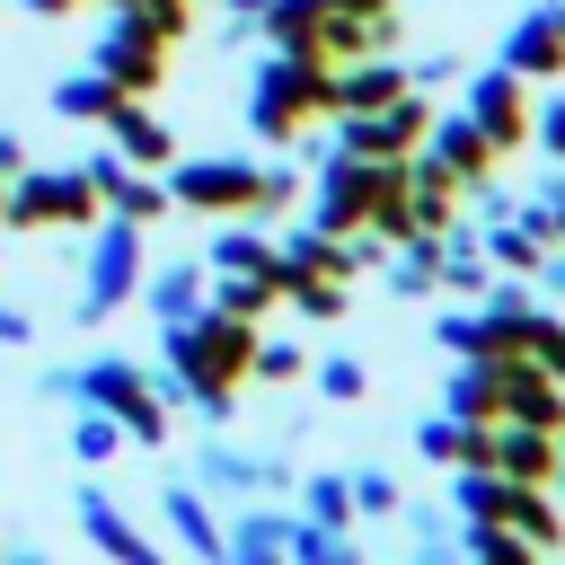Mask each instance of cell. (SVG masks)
<instances>
[{"label": "cell", "instance_id": "1", "mask_svg": "<svg viewBox=\"0 0 565 565\" xmlns=\"http://www.w3.org/2000/svg\"><path fill=\"white\" fill-rule=\"evenodd\" d=\"M256 318H238V309H194V318H168L159 327V380L203 415V424H230L238 415V388L256 380Z\"/></svg>", "mask_w": 565, "mask_h": 565}, {"label": "cell", "instance_id": "2", "mask_svg": "<svg viewBox=\"0 0 565 565\" xmlns=\"http://www.w3.org/2000/svg\"><path fill=\"white\" fill-rule=\"evenodd\" d=\"M300 194H309V168L291 159H247V150L168 159V203L194 221H282Z\"/></svg>", "mask_w": 565, "mask_h": 565}, {"label": "cell", "instance_id": "3", "mask_svg": "<svg viewBox=\"0 0 565 565\" xmlns=\"http://www.w3.org/2000/svg\"><path fill=\"white\" fill-rule=\"evenodd\" d=\"M256 35L335 71V62H362V53H397L406 18L397 9H353V0H265Z\"/></svg>", "mask_w": 565, "mask_h": 565}, {"label": "cell", "instance_id": "4", "mask_svg": "<svg viewBox=\"0 0 565 565\" xmlns=\"http://www.w3.org/2000/svg\"><path fill=\"white\" fill-rule=\"evenodd\" d=\"M327 115H335V71L309 62V53L265 44V62L247 71V132H256L265 150H300Z\"/></svg>", "mask_w": 565, "mask_h": 565}, {"label": "cell", "instance_id": "5", "mask_svg": "<svg viewBox=\"0 0 565 565\" xmlns=\"http://www.w3.org/2000/svg\"><path fill=\"white\" fill-rule=\"evenodd\" d=\"M44 397H62V406H106V415L124 424V441H141V450H168V433H177L168 380L141 371V362H124V353H97V362H79V371H44Z\"/></svg>", "mask_w": 565, "mask_h": 565}, {"label": "cell", "instance_id": "6", "mask_svg": "<svg viewBox=\"0 0 565 565\" xmlns=\"http://www.w3.org/2000/svg\"><path fill=\"white\" fill-rule=\"evenodd\" d=\"M141 274H150V230L124 221V212H97V230H88V282H79V327H106L115 309H132Z\"/></svg>", "mask_w": 565, "mask_h": 565}, {"label": "cell", "instance_id": "7", "mask_svg": "<svg viewBox=\"0 0 565 565\" xmlns=\"http://www.w3.org/2000/svg\"><path fill=\"white\" fill-rule=\"evenodd\" d=\"M97 212H106V194H97V177L88 168H18L9 177V203H0V230L18 238V230H97Z\"/></svg>", "mask_w": 565, "mask_h": 565}, {"label": "cell", "instance_id": "8", "mask_svg": "<svg viewBox=\"0 0 565 565\" xmlns=\"http://www.w3.org/2000/svg\"><path fill=\"white\" fill-rule=\"evenodd\" d=\"M88 62H97L124 97H159V88H168V71H177V44H168L141 9H124V0H115V9H106V26H97V44H88Z\"/></svg>", "mask_w": 565, "mask_h": 565}, {"label": "cell", "instance_id": "9", "mask_svg": "<svg viewBox=\"0 0 565 565\" xmlns=\"http://www.w3.org/2000/svg\"><path fill=\"white\" fill-rule=\"evenodd\" d=\"M433 115H441V97L433 88H406V97H388L371 115H327V141L353 150V159H415L424 132H433Z\"/></svg>", "mask_w": 565, "mask_h": 565}, {"label": "cell", "instance_id": "10", "mask_svg": "<svg viewBox=\"0 0 565 565\" xmlns=\"http://www.w3.org/2000/svg\"><path fill=\"white\" fill-rule=\"evenodd\" d=\"M459 106L477 115V132L503 150V159H521L530 150V106H539V88L521 79V71H503V62H486L468 88H459Z\"/></svg>", "mask_w": 565, "mask_h": 565}, {"label": "cell", "instance_id": "11", "mask_svg": "<svg viewBox=\"0 0 565 565\" xmlns=\"http://www.w3.org/2000/svg\"><path fill=\"white\" fill-rule=\"evenodd\" d=\"M79 168L97 177V194H106V212H124V221H141V230H159V221L177 212V203H168V177H159V168H132V159H124L115 141H106V150H88Z\"/></svg>", "mask_w": 565, "mask_h": 565}, {"label": "cell", "instance_id": "12", "mask_svg": "<svg viewBox=\"0 0 565 565\" xmlns=\"http://www.w3.org/2000/svg\"><path fill=\"white\" fill-rule=\"evenodd\" d=\"M424 150H433L441 168H459V185H468V194L503 177V150L477 132V115H468V106H441V115H433V132H424Z\"/></svg>", "mask_w": 565, "mask_h": 565}, {"label": "cell", "instance_id": "13", "mask_svg": "<svg viewBox=\"0 0 565 565\" xmlns=\"http://www.w3.org/2000/svg\"><path fill=\"white\" fill-rule=\"evenodd\" d=\"M97 132H106L132 168H159V177H168V159H177V124H168L150 97H115V115H106Z\"/></svg>", "mask_w": 565, "mask_h": 565}, {"label": "cell", "instance_id": "14", "mask_svg": "<svg viewBox=\"0 0 565 565\" xmlns=\"http://www.w3.org/2000/svg\"><path fill=\"white\" fill-rule=\"evenodd\" d=\"M494 62H503V71H521L530 88H556V79H565V18H556V9H530V18L503 35V53H494Z\"/></svg>", "mask_w": 565, "mask_h": 565}, {"label": "cell", "instance_id": "15", "mask_svg": "<svg viewBox=\"0 0 565 565\" xmlns=\"http://www.w3.org/2000/svg\"><path fill=\"white\" fill-rule=\"evenodd\" d=\"M79 539H88L97 556H115V565H159L150 530H141V521H124L106 486H79Z\"/></svg>", "mask_w": 565, "mask_h": 565}, {"label": "cell", "instance_id": "16", "mask_svg": "<svg viewBox=\"0 0 565 565\" xmlns=\"http://www.w3.org/2000/svg\"><path fill=\"white\" fill-rule=\"evenodd\" d=\"M406 88H415V71H406L397 53L335 62V115H371V106H388V97H406Z\"/></svg>", "mask_w": 565, "mask_h": 565}, {"label": "cell", "instance_id": "17", "mask_svg": "<svg viewBox=\"0 0 565 565\" xmlns=\"http://www.w3.org/2000/svg\"><path fill=\"white\" fill-rule=\"evenodd\" d=\"M556 433L547 424H494L486 433V468H503V477H521V486H547L556 477Z\"/></svg>", "mask_w": 565, "mask_h": 565}, {"label": "cell", "instance_id": "18", "mask_svg": "<svg viewBox=\"0 0 565 565\" xmlns=\"http://www.w3.org/2000/svg\"><path fill=\"white\" fill-rule=\"evenodd\" d=\"M194 477H203L212 494H247V503H256V494H274L291 468H282V459H256V450H230V441H203V450H194Z\"/></svg>", "mask_w": 565, "mask_h": 565}, {"label": "cell", "instance_id": "19", "mask_svg": "<svg viewBox=\"0 0 565 565\" xmlns=\"http://www.w3.org/2000/svg\"><path fill=\"white\" fill-rule=\"evenodd\" d=\"M159 521H168V539H177L185 556H230V539H221V512L203 503V477H185V486H159Z\"/></svg>", "mask_w": 565, "mask_h": 565}, {"label": "cell", "instance_id": "20", "mask_svg": "<svg viewBox=\"0 0 565 565\" xmlns=\"http://www.w3.org/2000/svg\"><path fill=\"white\" fill-rule=\"evenodd\" d=\"M406 203H415V230H450L468 212V185H459V168H441L433 150H415L406 159Z\"/></svg>", "mask_w": 565, "mask_h": 565}, {"label": "cell", "instance_id": "21", "mask_svg": "<svg viewBox=\"0 0 565 565\" xmlns=\"http://www.w3.org/2000/svg\"><path fill=\"white\" fill-rule=\"evenodd\" d=\"M212 274H282V238L265 221H212V247H203Z\"/></svg>", "mask_w": 565, "mask_h": 565}, {"label": "cell", "instance_id": "22", "mask_svg": "<svg viewBox=\"0 0 565 565\" xmlns=\"http://www.w3.org/2000/svg\"><path fill=\"white\" fill-rule=\"evenodd\" d=\"M203 300H212V265H203V256H177V265H150V274H141V309H150L159 327H168V318H194Z\"/></svg>", "mask_w": 565, "mask_h": 565}, {"label": "cell", "instance_id": "23", "mask_svg": "<svg viewBox=\"0 0 565 565\" xmlns=\"http://www.w3.org/2000/svg\"><path fill=\"white\" fill-rule=\"evenodd\" d=\"M115 97H124V88H115V79H106L97 62H79V71H62V79L44 88V106H53L62 124H106V115H115Z\"/></svg>", "mask_w": 565, "mask_h": 565}, {"label": "cell", "instance_id": "24", "mask_svg": "<svg viewBox=\"0 0 565 565\" xmlns=\"http://www.w3.org/2000/svg\"><path fill=\"white\" fill-rule=\"evenodd\" d=\"M441 406H450L459 424H503V362H450Z\"/></svg>", "mask_w": 565, "mask_h": 565}, {"label": "cell", "instance_id": "25", "mask_svg": "<svg viewBox=\"0 0 565 565\" xmlns=\"http://www.w3.org/2000/svg\"><path fill=\"white\" fill-rule=\"evenodd\" d=\"M300 521H318V530H344L353 539V468H309L300 477Z\"/></svg>", "mask_w": 565, "mask_h": 565}, {"label": "cell", "instance_id": "26", "mask_svg": "<svg viewBox=\"0 0 565 565\" xmlns=\"http://www.w3.org/2000/svg\"><path fill=\"white\" fill-rule=\"evenodd\" d=\"M291 521L300 512H238V521H221V539H230V556H247V565H274V556H291Z\"/></svg>", "mask_w": 565, "mask_h": 565}, {"label": "cell", "instance_id": "27", "mask_svg": "<svg viewBox=\"0 0 565 565\" xmlns=\"http://www.w3.org/2000/svg\"><path fill=\"white\" fill-rule=\"evenodd\" d=\"M503 521L539 547V556H565V503L547 494V486H512V503H503Z\"/></svg>", "mask_w": 565, "mask_h": 565}, {"label": "cell", "instance_id": "28", "mask_svg": "<svg viewBox=\"0 0 565 565\" xmlns=\"http://www.w3.org/2000/svg\"><path fill=\"white\" fill-rule=\"evenodd\" d=\"M212 309H238V318H274L282 309V274H212Z\"/></svg>", "mask_w": 565, "mask_h": 565}, {"label": "cell", "instance_id": "29", "mask_svg": "<svg viewBox=\"0 0 565 565\" xmlns=\"http://www.w3.org/2000/svg\"><path fill=\"white\" fill-rule=\"evenodd\" d=\"M459 556H477V565H530L539 547L512 521H459Z\"/></svg>", "mask_w": 565, "mask_h": 565}, {"label": "cell", "instance_id": "30", "mask_svg": "<svg viewBox=\"0 0 565 565\" xmlns=\"http://www.w3.org/2000/svg\"><path fill=\"white\" fill-rule=\"evenodd\" d=\"M115 450H124V424H115L106 406H79V415H71V459H79V468H106Z\"/></svg>", "mask_w": 565, "mask_h": 565}, {"label": "cell", "instance_id": "31", "mask_svg": "<svg viewBox=\"0 0 565 565\" xmlns=\"http://www.w3.org/2000/svg\"><path fill=\"white\" fill-rule=\"evenodd\" d=\"M459 450H468V424H459L450 406L415 424V459H424V468H459Z\"/></svg>", "mask_w": 565, "mask_h": 565}, {"label": "cell", "instance_id": "32", "mask_svg": "<svg viewBox=\"0 0 565 565\" xmlns=\"http://www.w3.org/2000/svg\"><path fill=\"white\" fill-rule=\"evenodd\" d=\"M309 371H318V397H335V406H362V397H371V371H362L353 353H318Z\"/></svg>", "mask_w": 565, "mask_h": 565}, {"label": "cell", "instance_id": "33", "mask_svg": "<svg viewBox=\"0 0 565 565\" xmlns=\"http://www.w3.org/2000/svg\"><path fill=\"white\" fill-rule=\"evenodd\" d=\"M256 380H265V388L309 380V353H300V344H282V335H256Z\"/></svg>", "mask_w": 565, "mask_h": 565}, {"label": "cell", "instance_id": "34", "mask_svg": "<svg viewBox=\"0 0 565 565\" xmlns=\"http://www.w3.org/2000/svg\"><path fill=\"white\" fill-rule=\"evenodd\" d=\"M530 150H539V159H556V168H565V88H556V97H539V106H530Z\"/></svg>", "mask_w": 565, "mask_h": 565}, {"label": "cell", "instance_id": "35", "mask_svg": "<svg viewBox=\"0 0 565 565\" xmlns=\"http://www.w3.org/2000/svg\"><path fill=\"white\" fill-rule=\"evenodd\" d=\"M353 512H362V521H388V512H397V477H388V468H353Z\"/></svg>", "mask_w": 565, "mask_h": 565}, {"label": "cell", "instance_id": "36", "mask_svg": "<svg viewBox=\"0 0 565 565\" xmlns=\"http://www.w3.org/2000/svg\"><path fill=\"white\" fill-rule=\"evenodd\" d=\"M124 9H141L168 44H185V35H194V0H124Z\"/></svg>", "mask_w": 565, "mask_h": 565}, {"label": "cell", "instance_id": "37", "mask_svg": "<svg viewBox=\"0 0 565 565\" xmlns=\"http://www.w3.org/2000/svg\"><path fill=\"white\" fill-rule=\"evenodd\" d=\"M406 71H415V88H433V97H441V88H450V71H459V62H450V53H433V62H406Z\"/></svg>", "mask_w": 565, "mask_h": 565}, {"label": "cell", "instance_id": "38", "mask_svg": "<svg viewBox=\"0 0 565 565\" xmlns=\"http://www.w3.org/2000/svg\"><path fill=\"white\" fill-rule=\"evenodd\" d=\"M0 344H35V318H26V309H9V300H0Z\"/></svg>", "mask_w": 565, "mask_h": 565}, {"label": "cell", "instance_id": "39", "mask_svg": "<svg viewBox=\"0 0 565 565\" xmlns=\"http://www.w3.org/2000/svg\"><path fill=\"white\" fill-rule=\"evenodd\" d=\"M530 282H547V291H556V300H565V247H547V265H539V274H530Z\"/></svg>", "mask_w": 565, "mask_h": 565}, {"label": "cell", "instance_id": "40", "mask_svg": "<svg viewBox=\"0 0 565 565\" xmlns=\"http://www.w3.org/2000/svg\"><path fill=\"white\" fill-rule=\"evenodd\" d=\"M18 168H26V141H18V132H0V177H18Z\"/></svg>", "mask_w": 565, "mask_h": 565}, {"label": "cell", "instance_id": "41", "mask_svg": "<svg viewBox=\"0 0 565 565\" xmlns=\"http://www.w3.org/2000/svg\"><path fill=\"white\" fill-rule=\"evenodd\" d=\"M26 18H71V9H88V0H18Z\"/></svg>", "mask_w": 565, "mask_h": 565}, {"label": "cell", "instance_id": "42", "mask_svg": "<svg viewBox=\"0 0 565 565\" xmlns=\"http://www.w3.org/2000/svg\"><path fill=\"white\" fill-rule=\"evenodd\" d=\"M0 203H9V177H0Z\"/></svg>", "mask_w": 565, "mask_h": 565}, {"label": "cell", "instance_id": "43", "mask_svg": "<svg viewBox=\"0 0 565 565\" xmlns=\"http://www.w3.org/2000/svg\"><path fill=\"white\" fill-rule=\"evenodd\" d=\"M88 9H115V0H88Z\"/></svg>", "mask_w": 565, "mask_h": 565}, {"label": "cell", "instance_id": "44", "mask_svg": "<svg viewBox=\"0 0 565 565\" xmlns=\"http://www.w3.org/2000/svg\"><path fill=\"white\" fill-rule=\"evenodd\" d=\"M0 247H9V230H0Z\"/></svg>", "mask_w": 565, "mask_h": 565}, {"label": "cell", "instance_id": "45", "mask_svg": "<svg viewBox=\"0 0 565 565\" xmlns=\"http://www.w3.org/2000/svg\"><path fill=\"white\" fill-rule=\"evenodd\" d=\"M556 380H565V362H556Z\"/></svg>", "mask_w": 565, "mask_h": 565}, {"label": "cell", "instance_id": "46", "mask_svg": "<svg viewBox=\"0 0 565 565\" xmlns=\"http://www.w3.org/2000/svg\"><path fill=\"white\" fill-rule=\"evenodd\" d=\"M556 18H565V0H556Z\"/></svg>", "mask_w": 565, "mask_h": 565}]
</instances>
